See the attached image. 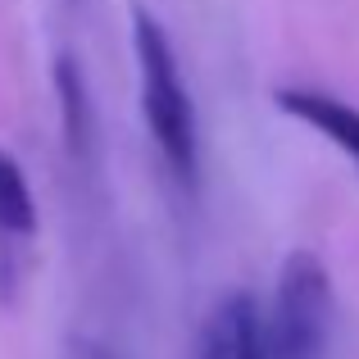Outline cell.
<instances>
[{
    "label": "cell",
    "mask_w": 359,
    "mask_h": 359,
    "mask_svg": "<svg viewBox=\"0 0 359 359\" xmlns=\"http://www.w3.org/2000/svg\"><path fill=\"white\" fill-rule=\"evenodd\" d=\"M201 359H264L259 351V309L245 291H232L210 309L201 332Z\"/></svg>",
    "instance_id": "3"
},
{
    "label": "cell",
    "mask_w": 359,
    "mask_h": 359,
    "mask_svg": "<svg viewBox=\"0 0 359 359\" xmlns=\"http://www.w3.org/2000/svg\"><path fill=\"white\" fill-rule=\"evenodd\" d=\"M332 341V282L327 264L309 250H291L278 269L269 318H259L264 359H323Z\"/></svg>",
    "instance_id": "2"
},
{
    "label": "cell",
    "mask_w": 359,
    "mask_h": 359,
    "mask_svg": "<svg viewBox=\"0 0 359 359\" xmlns=\"http://www.w3.org/2000/svg\"><path fill=\"white\" fill-rule=\"evenodd\" d=\"M55 87H60V118H64V141L78 159H87L91 146V100H87V82L78 73L73 55L55 60Z\"/></svg>",
    "instance_id": "5"
},
{
    "label": "cell",
    "mask_w": 359,
    "mask_h": 359,
    "mask_svg": "<svg viewBox=\"0 0 359 359\" xmlns=\"http://www.w3.org/2000/svg\"><path fill=\"white\" fill-rule=\"evenodd\" d=\"M132 50H137L141 69V109H146V128L155 137L164 164L182 177L187 187L196 182V164H201V146H196V109L187 96L177 55L168 46L159 18L146 5L132 0Z\"/></svg>",
    "instance_id": "1"
},
{
    "label": "cell",
    "mask_w": 359,
    "mask_h": 359,
    "mask_svg": "<svg viewBox=\"0 0 359 359\" xmlns=\"http://www.w3.org/2000/svg\"><path fill=\"white\" fill-rule=\"evenodd\" d=\"M36 232V201L27 187L23 168L9 150H0V237L5 241H27Z\"/></svg>",
    "instance_id": "6"
},
{
    "label": "cell",
    "mask_w": 359,
    "mask_h": 359,
    "mask_svg": "<svg viewBox=\"0 0 359 359\" xmlns=\"http://www.w3.org/2000/svg\"><path fill=\"white\" fill-rule=\"evenodd\" d=\"M78 359H123V355H114L109 346H100V341H78Z\"/></svg>",
    "instance_id": "7"
},
{
    "label": "cell",
    "mask_w": 359,
    "mask_h": 359,
    "mask_svg": "<svg viewBox=\"0 0 359 359\" xmlns=\"http://www.w3.org/2000/svg\"><path fill=\"white\" fill-rule=\"evenodd\" d=\"M273 100H278L282 114L300 118L305 128H314L318 137H327L341 155H351L359 164V109L355 105L327 96V91H305V87H282Z\"/></svg>",
    "instance_id": "4"
}]
</instances>
